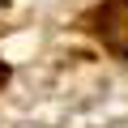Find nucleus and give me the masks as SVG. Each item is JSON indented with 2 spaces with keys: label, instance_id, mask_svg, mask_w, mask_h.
Listing matches in <instances>:
<instances>
[{
  "label": "nucleus",
  "instance_id": "nucleus-1",
  "mask_svg": "<svg viewBox=\"0 0 128 128\" xmlns=\"http://www.w3.org/2000/svg\"><path fill=\"white\" fill-rule=\"evenodd\" d=\"M86 22H90V34L107 51L128 56V0H102Z\"/></svg>",
  "mask_w": 128,
  "mask_h": 128
},
{
  "label": "nucleus",
  "instance_id": "nucleus-2",
  "mask_svg": "<svg viewBox=\"0 0 128 128\" xmlns=\"http://www.w3.org/2000/svg\"><path fill=\"white\" fill-rule=\"evenodd\" d=\"M4 77H9V68H4V60H0V86H4Z\"/></svg>",
  "mask_w": 128,
  "mask_h": 128
},
{
  "label": "nucleus",
  "instance_id": "nucleus-3",
  "mask_svg": "<svg viewBox=\"0 0 128 128\" xmlns=\"http://www.w3.org/2000/svg\"><path fill=\"white\" fill-rule=\"evenodd\" d=\"M0 4H4V0H0Z\"/></svg>",
  "mask_w": 128,
  "mask_h": 128
}]
</instances>
